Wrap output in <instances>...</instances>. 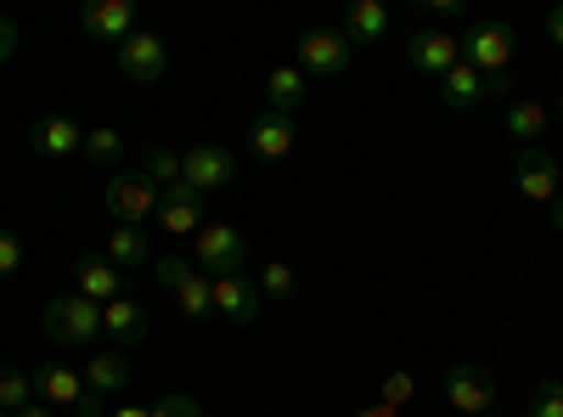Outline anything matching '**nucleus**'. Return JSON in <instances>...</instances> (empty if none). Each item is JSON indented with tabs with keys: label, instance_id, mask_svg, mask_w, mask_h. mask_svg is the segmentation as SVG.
Instances as JSON below:
<instances>
[{
	"label": "nucleus",
	"instance_id": "nucleus-13",
	"mask_svg": "<svg viewBox=\"0 0 563 417\" xmlns=\"http://www.w3.org/2000/svg\"><path fill=\"white\" fill-rule=\"evenodd\" d=\"M79 29L102 45H124L135 34V7L130 0H85L79 7Z\"/></svg>",
	"mask_w": 563,
	"mask_h": 417
},
{
	"label": "nucleus",
	"instance_id": "nucleus-26",
	"mask_svg": "<svg viewBox=\"0 0 563 417\" xmlns=\"http://www.w3.org/2000/svg\"><path fill=\"white\" fill-rule=\"evenodd\" d=\"M79 158H90V164H119L124 158V135L113 130V124H97V130H85V147H79Z\"/></svg>",
	"mask_w": 563,
	"mask_h": 417
},
{
	"label": "nucleus",
	"instance_id": "nucleus-12",
	"mask_svg": "<svg viewBox=\"0 0 563 417\" xmlns=\"http://www.w3.org/2000/svg\"><path fill=\"white\" fill-rule=\"evenodd\" d=\"M209 283H214V316L238 321V328H249V321L265 316V299H260V288H254L249 271H238V276H209Z\"/></svg>",
	"mask_w": 563,
	"mask_h": 417
},
{
	"label": "nucleus",
	"instance_id": "nucleus-23",
	"mask_svg": "<svg viewBox=\"0 0 563 417\" xmlns=\"http://www.w3.org/2000/svg\"><path fill=\"white\" fill-rule=\"evenodd\" d=\"M169 294H175V305H180L186 321H209V316H214V283H209L203 271H192V265L175 276V288H169Z\"/></svg>",
	"mask_w": 563,
	"mask_h": 417
},
{
	"label": "nucleus",
	"instance_id": "nucleus-1",
	"mask_svg": "<svg viewBox=\"0 0 563 417\" xmlns=\"http://www.w3.org/2000/svg\"><path fill=\"white\" fill-rule=\"evenodd\" d=\"M40 333L68 344V350H90L102 339V305H90L85 294H57L40 316Z\"/></svg>",
	"mask_w": 563,
	"mask_h": 417
},
{
	"label": "nucleus",
	"instance_id": "nucleus-32",
	"mask_svg": "<svg viewBox=\"0 0 563 417\" xmlns=\"http://www.w3.org/2000/svg\"><path fill=\"white\" fill-rule=\"evenodd\" d=\"M23 271V243H18V231L0 226V276H18Z\"/></svg>",
	"mask_w": 563,
	"mask_h": 417
},
{
	"label": "nucleus",
	"instance_id": "nucleus-40",
	"mask_svg": "<svg viewBox=\"0 0 563 417\" xmlns=\"http://www.w3.org/2000/svg\"><path fill=\"white\" fill-rule=\"evenodd\" d=\"M18 417H52V406H40V400H34V406H23Z\"/></svg>",
	"mask_w": 563,
	"mask_h": 417
},
{
	"label": "nucleus",
	"instance_id": "nucleus-19",
	"mask_svg": "<svg viewBox=\"0 0 563 417\" xmlns=\"http://www.w3.org/2000/svg\"><path fill=\"white\" fill-rule=\"evenodd\" d=\"M305 97H310V79H305L299 63H276V68L265 74V102H271V113H294V108H305Z\"/></svg>",
	"mask_w": 563,
	"mask_h": 417
},
{
	"label": "nucleus",
	"instance_id": "nucleus-30",
	"mask_svg": "<svg viewBox=\"0 0 563 417\" xmlns=\"http://www.w3.org/2000/svg\"><path fill=\"white\" fill-rule=\"evenodd\" d=\"M525 417H563V378H541L525 400Z\"/></svg>",
	"mask_w": 563,
	"mask_h": 417
},
{
	"label": "nucleus",
	"instance_id": "nucleus-35",
	"mask_svg": "<svg viewBox=\"0 0 563 417\" xmlns=\"http://www.w3.org/2000/svg\"><path fill=\"white\" fill-rule=\"evenodd\" d=\"M507 90H512L507 74H485V97H507Z\"/></svg>",
	"mask_w": 563,
	"mask_h": 417
},
{
	"label": "nucleus",
	"instance_id": "nucleus-22",
	"mask_svg": "<svg viewBox=\"0 0 563 417\" xmlns=\"http://www.w3.org/2000/svg\"><path fill=\"white\" fill-rule=\"evenodd\" d=\"M124 384H130V350H90V361H85V389L119 395Z\"/></svg>",
	"mask_w": 563,
	"mask_h": 417
},
{
	"label": "nucleus",
	"instance_id": "nucleus-5",
	"mask_svg": "<svg viewBox=\"0 0 563 417\" xmlns=\"http://www.w3.org/2000/svg\"><path fill=\"white\" fill-rule=\"evenodd\" d=\"M355 57V45L339 34V29H305L299 45H294V63L305 68V79H339Z\"/></svg>",
	"mask_w": 563,
	"mask_h": 417
},
{
	"label": "nucleus",
	"instance_id": "nucleus-33",
	"mask_svg": "<svg viewBox=\"0 0 563 417\" xmlns=\"http://www.w3.org/2000/svg\"><path fill=\"white\" fill-rule=\"evenodd\" d=\"M153 417H203V406H198L192 395H164V400L153 406Z\"/></svg>",
	"mask_w": 563,
	"mask_h": 417
},
{
	"label": "nucleus",
	"instance_id": "nucleus-10",
	"mask_svg": "<svg viewBox=\"0 0 563 417\" xmlns=\"http://www.w3.org/2000/svg\"><path fill=\"white\" fill-rule=\"evenodd\" d=\"M406 63L422 74V79H445L456 63H462V45H456V34H445V29H411V40H406Z\"/></svg>",
	"mask_w": 563,
	"mask_h": 417
},
{
	"label": "nucleus",
	"instance_id": "nucleus-7",
	"mask_svg": "<svg viewBox=\"0 0 563 417\" xmlns=\"http://www.w3.org/2000/svg\"><path fill=\"white\" fill-rule=\"evenodd\" d=\"M456 45H462V63H467V68H479V74H507L519 34H512L507 23H474Z\"/></svg>",
	"mask_w": 563,
	"mask_h": 417
},
{
	"label": "nucleus",
	"instance_id": "nucleus-37",
	"mask_svg": "<svg viewBox=\"0 0 563 417\" xmlns=\"http://www.w3.org/2000/svg\"><path fill=\"white\" fill-rule=\"evenodd\" d=\"M547 34H552V45H563V7H552V18H547Z\"/></svg>",
	"mask_w": 563,
	"mask_h": 417
},
{
	"label": "nucleus",
	"instance_id": "nucleus-20",
	"mask_svg": "<svg viewBox=\"0 0 563 417\" xmlns=\"http://www.w3.org/2000/svg\"><path fill=\"white\" fill-rule=\"evenodd\" d=\"M339 34L350 45H378L389 34V7L384 0H355V7L344 12V23H339Z\"/></svg>",
	"mask_w": 563,
	"mask_h": 417
},
{
	"label": "nucleus",
	"instance_id": "nucleus-29",
	"mask_svg": "<svg viewBox=\"0 0 563 417\" xmlns=\"http://www.w3.org/2000/svg\"><path fill=\"white\" fill-rule=\"evenodd\" d=\"M141 175H147L153 187H175V180H180V153H175V147H147V164H141Z\"/></svg>",
	"mask_w": 563,
	"mask_h": 417
},
{
	"label": "nucleus",
	"instance_id": "nucleus-9",
	"mask_svg": "<svg viewBox=\"0 0 563 417\" xmlns=\"http://www.w3.org/2000/svg\"><path fill=\"white\" fill-rule=\"evenodd\" d=\"M180 180L192 193H220V187L238 180V158H231L220 142H198V147L180 153Z\"/></svg>",
	"mask_w": 563,
	"mask_h": 417
},
{
	"label": "nucleus",
	"instance_id": "nucleus-43",
	"mask_svg": "<svg viewBox=\"0 0 563 417\" xmlns=\"http://www.w3.org/2000/svg\"><path fill=\"white\" fill-rule=\"evenodd\" d=\"M0 417H7V411H0Z\"/></svg>",
	"mask_w": 563,
	"mask_h": 417
},
{
	"label": "nucleus",
	"instance_id": "nucleus-3",
	"mask_svg": "<svg viewBox=\"0 0 563 417\" xmlns=\"http://www.w3.org/2000/svg\"><path fill=\"white\" fill-rule=\"evenodd\" d=\"M192 254L203 276H238L249 265V238L231 220H203V231L192 238Z\"/></svg>",
	"mask_w": 563,
	"mask_h": 417
},
{
	"label": "nucleus",
	"instance_id": "nucleus-17",
	"mask_svg": "<svg viewBox=\"0 0 563 417\" xmlns=\"http://www.w3.org/2000/svg\"><path fill=\"white\" fill-rule=\"evenodd\" d=\"M249 153H254L260 164H282V158L294 153V119L265 108V113L249 124Z\"/></svg>",
	"mask_w": 563,
	"mask_h": 417
},
{
	"label": "nucleus",
	"instance_id": "nucleus-28",
	"mask_svg": "<svg viewBox=\"0 0 563 417\" xmlns=\"http://www.w3.org/2000/svg\"><path fill=\"white\" fill-rule=\"evenodd\" d=\"M260 299H294V288H299V276H294V265H282V260H271L265 271H260Z\"/></svg>",
	"mask_w": 563,
	"mask_h": 417
},
{
	"label": "nucleus",
	"instance_id": "nucleus-18",
	"mask_svg": "<svg viewBox=\"0 0 563 417\" xmlns=\"http://www.w3.org/2000/svg\"><path fill=\"white\" fill-rule=\"evenodd\" d=\"M102 333L113 339V350H135V344H147V310H141V299H113L102 305Z\"/></svg>",
	"mask_w": 563,
	"mask_h": 417
},
{
	"label": "nucleus",
	"instance_id": "nucleus-31",
	"mask_svg": "<svg viewBox=\"0 0 563 417\" xmlns=\"http://www.w3.org/2000/svg\"><path fill=\"white\" fill-rule=\"evenodd\" d=\"M411 395H417V378L411 373H384V384H378V400L384 406L400 411V406H411Z\"/></svg>",
	"mask_w": 563,
	"mask_h": 417
},
{
	"label": "nucleus",
	"instance_id": "nucleus-16",
	"mask_svg": "<svg viewBox=\"0 0 563 417\" xmlns=\"http://www.w3.org/2000/svg\"><path fill=\"white\" fill-rule=\"evenodd\" d=\"M34 395L45 400V406H68V411H79V400L90 395L85 389V373H74V366H63V361H45V366H34Z\"/></svg>",
	"mask_w": 563,
	"mask_h": 417
},
{
	"label": "nucleus",
	"instance_id": "nucleus-27",
	"mask_svg": "<svg viewBox=\"0 0 563 417\" xmlns=\"http://www.w3.org/2000/svg\"><path fill=\"white\" fill-rule=\"evenodd\" d=\"M23 406H34V378L18 373V366H0V411L18 417Z\"/></svg>",
	"mask_w": 563,
	"mask_h": 417
},
{
	"label": "nucleus",
	"instance_id": "nucleus-21",
	"mask_svg": "<svg viewBox=\"0 0 563 417\" xmlns=\"http://www.w3.org/2000/svg\"><path fill=\"white\" fill-rule=\"evenodd\" d=\"M108 260L119 271H153V249H147V226H113L108 231Z\"/></svg>",
	"mask_w": 563,
	"mask_h": 417
},
{
	"label": "nucleus",
	"instance_id": "nucleus-38",
	"mask_svg": "<svg viewBox=\"0 0 563 417\" xmlns=\"http://www.w3.org/2000/svg\"><path fill=\"white\" fill-rule=\"evenodd\" d=\"M355 417H400V411H395V406H384V400H372V406H361Z\"/></svg>",
	"mask_w": 563,
	"mask_h": 417
},
{
	"label": "nucleus",
	"instance_id": "nucleus-25",
	"mask_svg": "<svg viewBox=\"0 0 563 417\" xmlns=\"http://www.w3.org/2000/svg\"><path fill=\"white\" fill-rule=\"evenodd\" d=\"M440 102H445V108H474V102H485V74L467 68V63H456V68L440 79Z\"/></svg>",
	"mask_w": 563,
	"mask_h": 417
},
{
	"label": "nucleus",
	"instance_id": "nucleus-6",
	"mask_svg": "<svg viewBox=\"0 0 563 417\" xmlns=\"http://www.w3.org/2000/svg\"><path fill=\"white\" fill-rule=\"evenodd\" d=\"M23 142H29V153L45 158V164H68V158H79V147H85V124L68 119V113H45V119L29 124Z\"/></svg>",
	"mask_w": 563,
	"mask_h": 417
},
{
	"label": "nucleus",
	"instance_id": "nucleus-24",
	"mask_svg": "<svg viewBox=\"0 0 563 417\" xmlns=\"http://www.w3.org/2000/svg\"><path fill=\"white\" fill-rule=\"evenodd\" d=\"M507 135H519L525 147H541V135H552V113L541 102H530V97L507 102Z\"/></svg>",
	"mask_w": 563,
	"mask_h": 417
},
{
	"label": "nucleus",
	"instance_id": "nucleus-34",
	"mask_svg": "<svg viewBox=\"0 0 563 417\" xmlns=\"http://www.w3.org/2000/svg\"><path fill=\"white\" fill-rule=\"evenodd\" d=\"M12 52H18V23L0 12V63H12Z\"/></svg>",
	"mask_w": 563,
	"mask_h": 417
},
{
	"label": "nucleus",
	"instance_id": "nucleus-11",
	"mask_svg": "<svg viewBox=\"0 0 563 417\" xmlns=\"http://www.w3.org/2000/svg\"><path fill=\"white\" fill-rule=\"evenodd\" d=\"M512 175H519V193L530 198V204H558L563 193V169H558V158H552V147H525L519 153V169H512Z\"/></svg>",
	"mask_w": 563,
	"mask_h": 417
},
{
	"label": "nucleus",
	"instance_id": "nucleus-15",
	"mask_svg": "<svg viewBox=\"0 0 563 417\" xmlns=\"http://www.w3.org/2000/svg\"><path fill=\"white\" fill-rule=\"evenodd\" d=\"M74 294H85L90 305H113V299H124V271L108 254H85V260H74Z\"/></svg>",
	"mask_w": 563,
	"mask_h": 417
},
{
	"label": "nucleus",
	"instance_id": "nucleus-2",
	"mask_svg": "<svg viewBox=\"0 0 563 417\" xmlns=\"http://www.w3.org/2000/svg\"><path fill=\"white\" fill-rule=\"evenodd\" d=\"M440 384H445V400L462 417H501V389H496V378L485 373L479 361H451Z\"/></svg>",
	"mask_w": 563,
	"mask_h": 417
},
{
	"label": "nucleus",
	"instance_id": "nucleus-8",
	"mask_svg": "<svg viewBox=\"0 0 563 417\" xmlns=\"http://www.w3.org/2000/svg\"><path fill=\"white\" fill-rule=\"evenodd\" d=\"M113 63H119V74L130 85H158L164 68H169V45L158 34H147V29H135L124 45H113Z\"/></svg>",
	"mask_w": 563,
	"mask_h": 417
},
{
	"label": "nucleus",
	"instance_id": "nucleus-39",
	"mask_svg": "<svg viewBox=\"0 0 563 417\" xmlns=\"http://www.w3.org/2000/svg\"><path fill=\"white\" fill-rule=\"evenodd\" d=\"M108 417H153V406H119V411H108Z\"/></svg>",
	"mask_w": 563,
	"mask_h": 417
},
{
	"label": "nucleus",
	"instance_id": "nucleus-4",
	"mask_svg": "<svg viewBox=\"0 0 563 417\" xmlns=\"http://www.w3.org/2000/svg\"><path fill=\"white\" fill-rule=\"evenodd\" d=\"M158 198H164V187H153L141 169H124V175H113L102 187V204H108V215L119 226H147L158 215Z\"/></svg>",
	"mask_w": 563,
	"mask_h": 417
},
{
	"label": "nucleus",
	"instance_id": "nucleus-36",
	"mask_svg": "<svg viewBox=\"0 0 563 417\" xmlns=\"http://www.w3.org/2000/svg\"><path fill=\"white\" fill-rule=\"evenodd\" d=\"M74 417H102V395H97V389H90V395L79 400V411H74Z\"/></svg>",
	"mask_w": 563,
	"mask_h": 417
},
{
	"label": "nucleus",
	"instance_id": "nucleus-42",
	"mask_svg": "<svg viewBox=\"0 0 563 417\" xmlns=\"http://www.w3.org/2000/svg\"><path fill=\"white\" fill-rule=\"evenodd\" d=\"M552 113H558V124H563V90H558V108H552Z\"/></svg>",
	"mask_w": 563,
	"mask_h": 417
},
{
	"label": "nucleus",
	"instance_id": "nucleus-41",
	"mask_svg": "<svg viewBox=\"0 0 563 417\" xmlns=\"http://www.w3.org/2000/svg\"><path fill=\"white\" fill-rule=\"evenodd\" d=\"M552 226H558V231H563V198H558V204H552Z\"/></svg>",
	"mask_w": 563,
	"mask_h": 417
},
{
	"label": "nucleus",
	"instance_id": "nucleus-14",
	"mask_svg": "<svg viewBox=\"0 0 563 417\" xmlns=\"http://www.w3.org/2000/svg\"><path fill=\"white\" fill-rule=\"evenodd\" d=\"M153 220L169 231V238H198V231H203V193H192L186 180H175V187H164Z\"/></svg>",
	"mask_w": 563,
	"mask_h": 417
}]
</instances>
